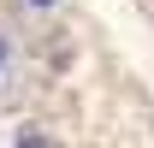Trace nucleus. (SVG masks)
Masks as SVG:
<instances>
[{
    "mask_svg": "<svg viewBox=\"0 0 154 148\" xmlns=\"http://www.w3.org/2000/svg\"><path fill=\"white\" fill-rule=\"evenodd\" d=\"M12 148H54V136H48V130H36V125H24Z\"/></svg>",
    "mask_w": 154,
    "mask_h": 148,
    "instance_id": "f257e3e1",
    "label": "nucleus"
},
{
    "mask_svg": "<svg viewBox=\"0 0 154 148\" xmlns=\"http://www.w3.org/2000/svg\"><path fill=\"white\" fill-rule=\"evenodd\" d=\"M12 71V36H6V30H0V77Z\"/></svg>",
    "mask_w": 154,
    "mask_h": 148,
    "instance_id": "f03ea898",
    "label": "nucleus"
},
{
    "mask_svg": "<svg viewBox=\"0 0 154 148\" xmlns=\"http://www.w3.org/2000/svg\"><path fill=\"white\" fill-rule=\"evenodd\" d=\"M30 6H36V12H48V6H59V0H30Z\"/></svg>",
    "mask_w": 154,
    "mask_h": 148,
    "instance_id": "7ed1b4c3",
    "label": "nucleus"
}]
</instances>
